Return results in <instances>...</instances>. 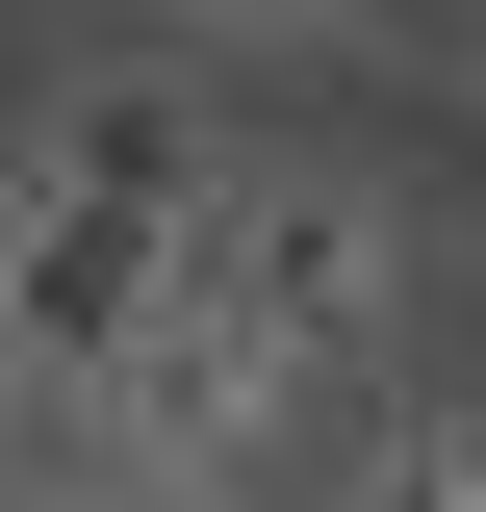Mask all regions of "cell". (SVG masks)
<instances>
[{
    "mask_svg": "<svg viewBox=\"0 0 486 512\" xmlns=\"http://www.w3.org/2000/svg\"><path fill=\"white\" fill-rule=\"evenodd\" d=\"M0 410H26V308H0Z\"/></svg>",
    "mask_w": 486,
    "mask_h": 512,
    "instance_id": "8992f818",
    "label": "cell"
},
{
    "mask_svg": "<svg viewBox=\"0 0 486 512\" xmlns=\"http://www.w3.org/2000/svg\"><path fill=\"white\" fill-rule=\"evenodd\" d=\"M205 180H231V128H205V77H154V52L52 77V103L0 128V308H26V384H103L128 333L180 308Z\"/></svg>",
    "mask_w": 486,
    "mask_h": 512,
    "instance_id": "6da1fadb",
    "label": "cell"
},
{
    "mask_svg": "<svg viewBox=\"0 0 486 512\" xmlns=\"http://www.w3.org/2000/svg\"><path fill=\"white\" fill-rule=\"evenodd\" d=\"M205 52H333V26H359V0H180Z\"/></svg>",
    "mask_w": 486,
    "mask_h": 512,
    "instance_id": "5b68a950",
    "label": "cell"
},
{
    "mask_svg": "<svg viewBox=\"0 0 486 512\" xmlns=\"http://www.w3.org/2000/svg\"><path fill=\"white\" fill-rule=\"evenodd\" d=\"M180 308H231L282 384H410V205L359 180V154H231L205 180V231H180Z\"/></svg>",
    "mask_w": 486,
    "mask_h": 512,
    "instance_id": "7a4b0ae2",
    "label": "cell"
},
{
    "mask_svg": "<svg viewBox=\"0 0 486 512\" xmlns=\"http://www.w3.org/2000/svg\"><path fill=\"white\" fill-rule=\"evenodd\" d=\"M333 512H486V410H359V461H333Z\"/></svg>",
    "mask_w": 486,
    "mask_h": 512,
    "instance_id": "277c9868",
    "label": "cell"
},
{
    "mask_svg": "<svg viewBox=\"0 0 486 512\" xmlns=\"http://www.w3.org/2000/svg\"><path fill=\"white\" fill-rule=\"evenodd\" d=\"M52 410H77V461H128V487H256V461L307 436V384L256 359L231 308H154L103 384H52Z\"/></svg>",
    "mask_w": 486,
    "mask_h": 512,
    "instance_id": "3957f363",
    "label": "cell"
}]
</instances>
